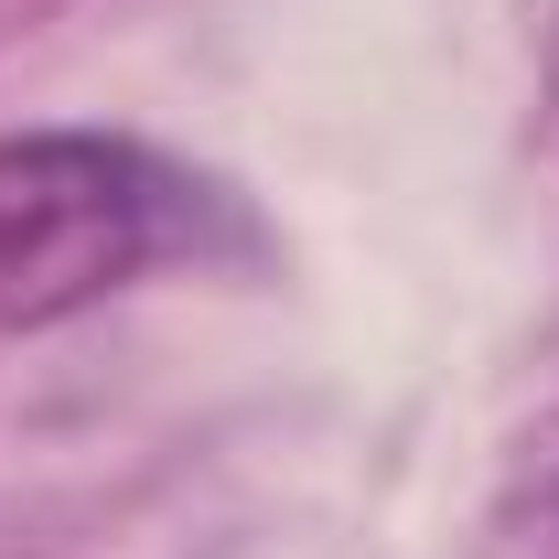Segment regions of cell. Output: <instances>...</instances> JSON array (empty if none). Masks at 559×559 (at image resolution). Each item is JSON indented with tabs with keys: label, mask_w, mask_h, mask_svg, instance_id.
<instances>
[{
	"label": "cell",
	"mask_w": 559,
	"mask_h": 559,
	"mask_svg": "<svg viewBox=\"0 0 559 559\" xmlns=\"http://www.w3.org/2000/svg\"><path fill=\"white\" fill-rule=\"evenodd\" d=\"M194 215V183L108 130L0 140V334H44L130 290Z\"/></svg>",
	"instance_id": "6da1fadb"
},
{
	"label": "cell",
	"mask_w": 559,
	"mask_h": 559,
	"mask_svg": "<svg viewBox=\"0 0 559 559\" xmlns=\"http://www.w3.org/2000/svg\"><path fill=\"white\" fill-rule=\"evenodd\" d=\"M549 86H559V33H549Z\"/></svg>",
	"instance_id": "7a4b0ae2"
}]
</instances>
